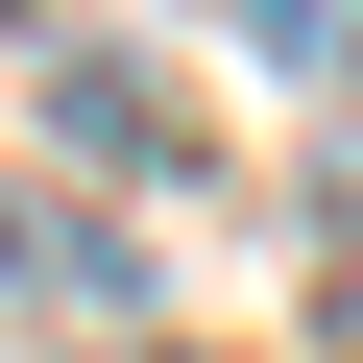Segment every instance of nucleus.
<instances>
[{
	"label": "nucleus",
	"mask_w": 363,
	"mask_h": 363,
	"mask_svg": "<svg viewBox=\"0 0 363 363\" xmlns=\"http://www.w3.org/2000/svg\"><path fill=\"white\" fill-rule=\"evenodd\" d=\"M97 363H169V339H97Z\"/></svg>",
	"instance_id": "nucleus-2"
},
{
	"label": "nucleus",
	"mask_w": 363,
	"mask_h": 363,
	"mask_svg": "<svg viewBox=\"0 0 363 363\" xmlns=\"http://www.w3.org/2000/svg\"><path fill=\"white\" fill-rule=\"evenodd\" d=\"M49 145H73V169H194V121H169L145 49H49Z\"/></svg>",
	"instance_id": "nucleus-1"
}]
</instances>
